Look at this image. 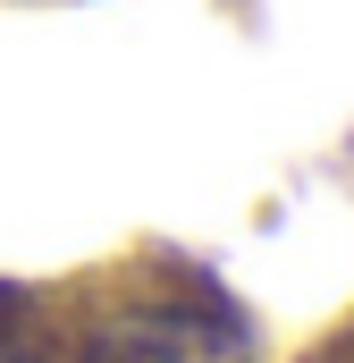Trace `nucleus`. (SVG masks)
Listing matches in <instances>:
<instances>
[{
  "instance_id": "nucleus-1",
  "label": "nucleus",
  "mask_w": 354,
  "mask_h": 363,
  "mask_svg": "<svg viewBox=\"0 0 354 363\" xmlns=\"http://www.w3.org/2000/svg\"><path fill=\"white\" fill-rule=\"evenodd\" d=\"M76 363H253V347L219 296L135 287V296H101L85 313Z\"/></svg>"
},
{
  "instance_id": "nucleus-2",
  "label": "nucleus",
  "mask_w": 354,
  "mask_h": 363,
  "mask_svg": "<svg viewBox=\"0 0 354 363\" xmlns=\"http://www.w3.org/2000/svg\"><path fill=\"white\" fill-rule=\"evenodd\" d=\"M0 363H51V347L34 338V321H25L8 296H0Z\"/></svg>"
}]
</instances>
